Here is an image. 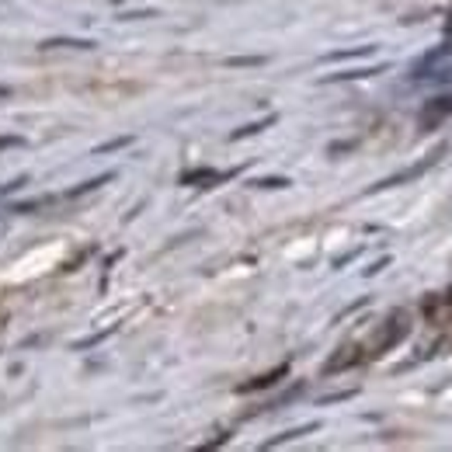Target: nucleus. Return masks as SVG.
I'll return each instance as SVG.
<instances>
[{"instance_id":"1","label":"nucleus","mask_w":452,"mask_h":452,"mask_svg":"<svg viewBox=\"0 0 452 452\" xmlns=\"http://www.w3.org/2000/svg\"><path fill=\"white\" fill-rule=\"evenodd\" d=\"M435 157H439V153H432V157H428L425 164H418V167H407V171H400V174H393V178L379 181V184H376V188H369L365 195H376V191H383V188H397V184H404V181H411V178H418V174H425V171L435 164Z\"/></svg>"},{"instance_id":"2","label":"nucleus","mask_w":452,"mask_h":452,"mask_svg":"<svg viewBox=\"0 0 452 452\" xmlns=\"http://www.w3.org/2000/svg\"><path fill=\"white\" fill-rule=\"evenodd\" d=\"M289 372V365H278L275 372H268V376H258V379H251V383H244L240 386V393H251V390H261V386H271V383H278L282 376Z\"/></svg>"},{"instance_id":"3","label":"nucleus","mask_w":452,"mask_h":452,"mask_svg":"<svg viewBox=\"0 0 452 452\" xmlns=\"http://www.w3.org/2000/svg\"><path fill=\"white\" fill-rule=\"evenodd\" d=\"M94 42L88 39H46V42H39V49H90Z\"/></svg>"},{"instance_id":"4","label":"nucleus","mask_w":452,"mask_h":452,"mask_svg":"<svg viewBox=\"0 0 452 452\" xmlns=\"http://www.w3.org/2000/svg\"><path fill=\"white\" fill-rule=\"evenodd\" d=\"M320 425L313 421V425H303V428H289V432H282V435H275L271 442H265V449H275V446H282V442H292V439H299V435H310V432H317Z\"/></svg>"},{"instance_id":"5","label":"nucleus","mask_w":452,"mask_h":452,"mask_svg":"<svg viewBox=\"0 0 452 452\" xmlns=\"http://www.w3.org/2000/svg\"><path fill=\"white\" fill-rule=\"evenodd\" d=\"M230 178V174H216V171H188V174H181V184H198V181H209V184H216V181Z\"/></svg>"},{"instance_id":"6","label":"nucleus","mask_w":452,"mask_h":452,"mask_svg":"<svg viewBox=\"0 0 452 452\" xmlns=\"http://www.w3.org/2000/svg\"><path fill=\"white\" fill-rule=\"evenodd\" d=\"M383 67H376V70H348V74H331V77H324V84H334V81H355V77H372V74H379Z\"/></svg>"},{"instance_id":"7","label":"nucleus","mask_w":452,"mask_h":452,"mask_svg":"<svg viewBox=\"0 0 452 452\" xmlns=\"http://www.w3.org/2000/svg\"><path fill=\"white\" fill-rule=\"evenodd\" d=\"M115 174H101V178H90V181H84L81 188H74V191H67V198H77V195H84V191H94V188H101L104 181H111Z\"/></svg>"},{"instance_id":"8","label":"nucleus","mask_w":452,"mask_h":452,"mask_svg":"<svg viewBox=\"0 0 452 452\" xmlns=\"http://www.w3.org/2000/svg\"><path fill=\"white\" fill-rule=\"evenodd\" d=\"M53 198L46 195V198H32V202H18V205H11V212H32V209H42V205H49Z\"/></svg>"},{"instance_id":"9","label":"nucleus","mask_w":452,"mask_h":452,"mask_svg":"<svg viewBox=\"0 0 452 452\" xmlns=\"http://www.w3.org/2000/svg\"><path fill=\"white\" fill-rule=\"evenodd\" d=\"M268 122H271V118H265V122H251V125H244V129H237V132H233L230 139H244V136H254V132H258V129H265Z\"/></svg>"},{"instance_id":"10","label":"nucleus","mask_w":452,"mask_h":452,"mask_svg":"<svg viewBox=\"0 0 452 452\" xmlns=\"http://www.w3.org/2000/svg\"><path fill=\"white\" fill-rule=\"evenodd\" d=\"M369 53H372V46H362V49H352V53H331L324 60H348V56H369Z\"/></svg>"},{"instance_id":"11","label":"nucleus","mask_w":452,"mask_h":452,"mask_svg":"<svg viewBox=\"0 0 452 452\" xmlns=\"http://www.w3.org/2000/svg\"><path fill=\"white\" fill-rule=\"evenodd\" d=\"M25 174H21V178H14V181H7V184H4V188H0V198H4V195H11V191H18V188H25Z\"/></svg>"},{"instance_id":"12","label":"nucleus","mask_w":452,"mask_h":452,"mask_svg":"<svg viewBox=\"0 0 452 452\" xmlns=\"http://www.w3.org/2000/svg\"><path fill=\"white\" fill-rule=\"evenodd\" d=\"M254 184H258V188H285L289 181L285 178H261V181H254Z\"/></svg>"},{"instance_id":"13","label":"nucleus","mask_w":452,"mask_h":452,"mask_svg":"<svg viewBox=\"0 0 452 452\" xmlns=\"http://www.w3.org/2000/svg\"><path fill=\"white\" fill-rule=\"evenodd\" d=\"M254 63H265L261 56H247V60H226V67H254Z\"/></svg>"},{"instance_id":"14","label":"nucleus","mask_w":452,"mask_h":452,"mask_svg":"<svg viewBox=\"0 0 452 452\" xmlns=\"http://www.w3.org/2000/svg\"><path fill=\"white\" fill-rule=\"evenodd\" d=\"M125 143H132L129 136H122V139H111V143H104V146H97V153H108V150H118V146H125Z\"/></svg>"},{"instance_id":"15","label":"nucleus","mask_w":452,"mask_h":452,"mask_svg":"<svg viewBox=\"0 0 452 452\" xmlns=\"http://www.w3.org/2000/svg\"><path fill=\"white\" fill-rule=\"evenodd\" d=\"M21 143H25L21 136H0V150H4V146H21Z\"/></svg>"},{"instance_id":"16","label":"nucleus","mask_w":452,"mask_h":452,"mask_svg":"<svg viewBox=\"0 0 452 452\" xmlns=\"http://www.w3.org/2000/svg\"><path fill=\"white\" fill-rule=\"evenodd\" d=\"M4 237H7V216L0 212V240H4Z\"/></svg>"},{"instance_id":"17","label":"nucleus","mask_w":452,"mask_h":452,"mask_svg":"<svg viewBox=\"0 0 452 452\" xmlns=\"http://www.w3.org/2000/svg\"><path fill=\"white\" fill-rule=\"evenodd\" d=\"M7 94H11V90H7V88H0V97H7Z\"/></svg>"}]
</instances>
